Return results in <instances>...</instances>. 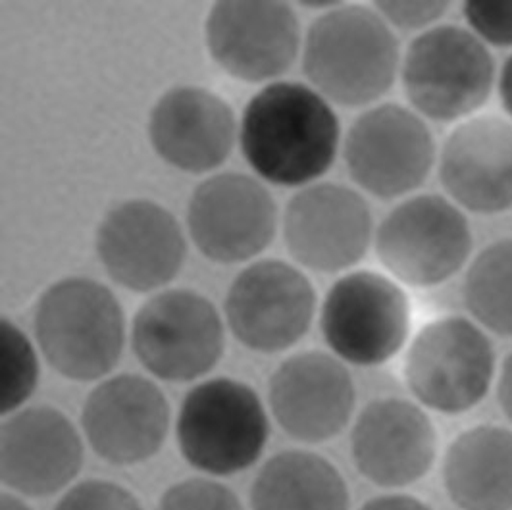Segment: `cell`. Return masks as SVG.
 <instances>
[{"label":"cell","instance_id":"1","mask_svg":"<svg viewBox=\"0 0 512 510\" xmlns=\"http://www.w3.org/2000/svg\"><path fill=\"white\" fill-rule=\"evenodd\" d=\"M239 147L258 178L307 187L324 178L343 147L332 102L299 81H274L247 102Z\"/></svg>","mask_w":512,"mask_h":510},{"label":"cell","instance_id":"2","mask_svg":"<svg viewBox=\"0 0 512 510\" xmlns=\"http://www.w3.org/2000/svg\"><path fill=\"white\" fill-rule=\"evenodd\" d=\"M301 54L308 85L345 108H370L387 95L403 58L393 27L374 6L341 2L308 26Z\"/></svg>","mask_w":512,"mask_h":510},{"label":"cell","instance_id":"3","mask_svg":"<svg viewBox=\"0 0 512 510\" xmlns=\"http://www.w3.org/2000/svg\"><path fill=\"white\" fill-rule=\"evenodd\" d=\"M35 341L52 370L72 382H97L120 362L126 314L101 281L62 278L43 291L33 314Z\"/></svg>","mask_w":512,"mask_h":510},{"label":"cell","instance_id":"4","mask_svg":"<svg viewBox=\"0 0 512 510\" xmlns=\"http://www.w3.org/2000/svg\"><path fill=\"white\" fill-rule=\"evenodd\" d=\"M497 72L493 52L468 27L439 24L410 41L399 77L416 114L457 126L482 112Z\"/></svg>","mask_w":512,"mask_h":510},{"label":"cell","instance_id":"5","mask_svg":"<svg viewBox=\"0 0 512 510\" xmlns=\"http://www.w3.org/2000/svg\"><path fill=\"white\" fill-rule=\"evenodd\" d=\"M176 437L185 462L212 478L249 470L270 439L268 412L249 383L212 378L181 401Z\"/></svg>","mask_w":512,"mask_h":510},{"label":"cell","instance_id":"6","mask_svg":"<svg viewBox=\"0 0 512 510\" xmlns=\"http://www.w3.org/2000/svg\"><path fill=\"white\" fill-rule=\"evenodd\" d=\"M497 355L472 318L449 314L428 322L405 353L403 376L420 407L459 416L478 407L497 380Z\"/></svg>","mask_w":512,"mask_h":510},{"label":"cell","instance_id":"7","mask_svg":"<svg viewBox=\"0 0 512 510\" xmlns=\"http://www.w3.org/2000/svg\"><path fill=\"white\" fill-rule=\"evenodd\" d=\"M385 272L401 285L428 289L455 278L474 256L466 212L451 199L422 193L395 204L374 235Z\"/></svg>","mask_w":512,"mask_h":510},{"label":"cell","instance_id":"8","mask_svg":"<svg viewBox=\"0 0 512 510\" xmlns=\"http://www.w3.org/2000/svg\"><path fill=\"white\" fill-rule=\"evenodd\" d=\"M412 306L405 287L376 270H349L333 281L320 308V330L333 357L382 366L409 341Z\"/></svg>","mask_w":512,"mask_h":510},{"label":"cell","instance_id":"9","mask_svg":"<svg viewBox=\"0 0 512 510\" xmlns=\"http://www.w3.org/2000/svg\"><path fill=\"white\" fill-rule=\"evenodd\" d=\"M131 349L154 378L195 382L224 357V322L214 303L199 291H158L133 316Z\"/></svg>","mask_w":512,"mask_h":510},{"label":"cell","instance_id":"10","mask_svg":"<svg viewBox=\"0 0 512 510\" xmlns=\"http://www.w3.org/2000/svg\"><path fill=\"white\" fill-rule=\"evenodd\" d=\"M341 151L355 185L382 201L418 191L439 154L426 120L399 102L366 108L347 129Z\"/></svg>","mask_w":512,"mask_h":510},{"label":"cell","instance_id":"11","mask_svg":"<svg viewBox=\"0 0 512 510\" xmlns=\"http://www.w3.org/2000/svg\"><path fill=\"white\" fill-rule=\"evenodd\" d=\"M283 243L291 258L318 274L355 268L374 247V216L360 191L316 181L299 189L285 204Z\"/></svg>","mask_w":512,"mask_h":510},{"label":"cell","instance_id":"12","mask_svg":"<svg viewBox=\"0 0 512 510\" xmlns=\"http://www.w3.org/2000/svg\"><path fill=\"white\" fill-rule=\"evenodd\" d=\"M316 289L293 264L264 258L243 268L226 295V322L249 351L276 355L307 335L316 314Z\"/></svg>","mask_w":512,"mask_h":510},{"label":"cell","instance_id":"13","mask_svg":"<svg viewBox=\"0 0 512 510\" xmlns=\"http://www.w3.org/2000/svg\"><path fill=\"white\" fill-rule=\"evenodd\" d=\"M206 51L243 83H274L303 51L301 24L285 2H216L205 22Z\"/></svg>","mask_w":512,"mask_h":510},{"label":"cell","instance_id":"14","mask_svg":"<svg viewBox=\"0 0 512 510\" xmlns=\"http://www.w3.org/2000/svg\"><path fill=\"white\" fill-rule=\"evenodd\" d=\"M185 220L201 255L216 264H241L274 241L278 204L253 176L222 172L195 187Z\"/></svg>","mask_w":512,"mask_h":510},{"label":"cell","instance_id":"15","mask_svg":"<svg viewBox=\"0 0 512 510\" xmlns=\"http://www.w3.org/2000/svg\"><path fill=\"white\" fill-rule=\"evenodd\" d=\"M95 249L110 280L133 293H153L180 274L187 239L168 208L129 199L104 214Z\"/></svg>","mask_w":512,"mask_h":510},{"label":"cell","instance_id":"16","mask_svg":"<svg viewBox=\"0 0 512 510\" xmlns=\"http://www.w3.org/2000/svg\"><path fill=\"white\" fill-rule=\"evenodd\" d=\"M172 408L164 391L139 374L106 378L81 407V430L95 455L112 466H137L166 443Z\"/></svg>","mask_w":512,"mask_h":510},{"label":"cell","instance_id":"17","mask_svg":"<svg viewBox=\"0 0 512 510\" xmlns=\"http://www.w3.org/2000/svg\"><path fill=\"white\" fill-rule=\"evenodd\" d=\"M268 405L291 439L320 445L353 420L357 387L345 362L324 351L285 358L268 383Z\"/></svg>","mask_w":512,"mask_h":510},{"label":"cell","instance_id":"18","mask_svg":"<svg viewBox=\"0 0 512 510\" xmlns=\"http://www.w3.org/2000/svg\"><path fill=\"white\" fill-rule=\"evenodd\" d=\"M437 430L424 407L403 397H380L360 410L351 430V457L364 480L401 489L430 474Z\"/></svg>","mask_w":512,"mask_h":510},{"label":"cell","instance_id":"19","mask_svg":"<svg viewBox=\"0 0 512 510\" xmlns=\"http://www.w3.org/2000/svg\"><path fill=\"white\" fill-rule=\"evenodd\" d=\"M437 174L445 197L464 212L497 216L512 210V122L480 112L449 131Z\"/></svg>","mask_w":512,"mask_h":510},{"label":"cell","instance_id":"20","mask_svg":"<svg viewBox=\"0 0 512 510\" xmlns=\"http://www.w3.org/2000/svg\"><path fill=\"white\" fill-rule=\"evenodd\" d=\"M72 420L49 405L14 412L2 424L0 478L10 493L43 499L68 489L83 466Z\"/></svg>","mask_w":512,"mask_h":510},{"label":"cell","instance_id":"21","mask_svg":"<svg viewBox=\"0 0 512 510\" xmlns=\"http://www.w3.org/2000/svg\"><path fill=\"white\" fill-rule=\"evenodd\" d=\"M149 141L168 166L201 176L220 168L239 141L230 102L197 85H178L154 102Z\"/></svg>","mask_w":512,"mask_h":510},{"label":"cell","instance_id":"22","mask_svg":"<svg viewBox=\"0 0 512 510\" xmlns=\"http://www.w3.org/2000/svg\"><path fill=\"white\" fill-rule=\"evenodd\" d=\"M443 485L459 510H512V430L472 426L443 457Z\"/></svg>","mask_w":512,"mask_h":510},{"label":"cell","instance_id":"23","mask_svg":"<svg viewBox=\"0 0 512 510\" xmlns=\"http://www.w3.org/2000/svg\"><path fill=\"white\" fill-rule=\"evenodd\" d=\"M351 495L332 460L303 449L274 455L251 485V510H349Z\"/></svg>","mask_w":512,"mask_h":510},{"label":"cell","instance_id":"24","mask_svg":"<svg viewBox=\"0 0 512 510\" xmlns=\"http://www.w3.org/2000/svg\"><path fill=\"white\" fill-rule=\"evenodd\" d=\"M461 293L464 308L480 328L512 339V235L472 256Z\"/></svg>","mask_w":512,"mask_h":510},{"label":"cell","instance_id":"25","mask_svg":"<svg viewBox=\"0 0 512 510\" xmlns=\"http://www.w3.org/2000/svg\"><path fill=\"white\" fill-rule=\"evenodd\" d=\"M39 383L35 345L12 320L0 322V412L10 416L26 405Z\"/></svg>","mask_w":512,"mask_h":510},{"label":"cell","instance_id":"26","mask_svg":"<svg viewBox=\"0 0 512 510\" xmlns=\"http://www.w3.org/2000/svg\"><path fill=\"white\" fill-rule=\"evenodd\" d=\"M156 510H245L228 485L208 478H189L170 485Z\"/></svg>","mask_w":512,"mask_h":510},{"label":"cell","instance_id":"27","mask_svg":"<svg viewBox=\"0 0 512 510\" xmlns=\"http://www.w3.org/2000/svg\"><path fill=\"white\" fill-rule=\"evenodd\" d=\"M52 510H145L124 485L108 480H83L64 491Z\"/></svg>","mask_w":512,"mask_h":510},{"label":"cell","instance_id":"28","mask_svg":"<svg viewBox=\"0 0 512 510\" xmlns=\"http://www.w3.org/2000/svg\"><path fill=\"white\" fill-rule=\"evenodd\" d=\"M462 16L486 47L512 52V2H464Z\"/></svg>","mask_w":512,"mask_h":510},{"label":"cell","instance_id":"29","mask_svg":"<svg viewBox=\"0 0 512 510\" xmlns=\"http://www.w3.org/2000/svg\"><path fill=\"white\" fill-rule=\"evenodd\" d=\"M374 8L393 29L424 33L449 12V2H376Z\"/></svg>","mask_w":512,"mask_h":510},{"label":"cell","instance_id":"30","mask_svg":"<svg viewBox=\"0 0 512 510\" xmlns=\"http://www.w3.org/2000/svg\"><path fill=\"white\" fill-rule=\"evenodd\" d=\"M359 510H432V507L412 495L393 493V495L374 497L366 501Z\"/></svg>","mask_w":512,"mask_h":510},{"label":"cell","instance_id":"31","mask_svg":"<svg viewBox=\"0 0 512 510\" xmlns=\"http://www.w3.org/2000/svg\"><path fill=\"white\" fill-rule=\"evenodd\" d=\"M495 395H497V405L501 408V412L512 424V351L501 362V368L497 372Z\"/></svg>","mask_w":512,"mask_h":510},{"label":"cell","instance_id":"32","mask_svg":"<svg viewBox=\"0 0 512 510\" xmlns=\"http://www.w3.org/2000/svg\"><path fill=\"white\" fill-rule=\"evenodd\" d=\"M501 106L505 110V118L512 122V52L499 66L497 72V87H495Z\"/></svg>","mask_w":512,"mask_h":510},{"label":"cell","instance_id":"33","mask_svg":"<svg viewBox=\"0 0 512 510\" xmlns=\"http://www.w3.org/2000/svg\"><path fill=\"white\" fill-rule=\"evenodd\" d=\"M0 510H33L24 499H20L16 493H4Z\"/></svg>","mask_w":512,"mask_h":510}]
</instances>
